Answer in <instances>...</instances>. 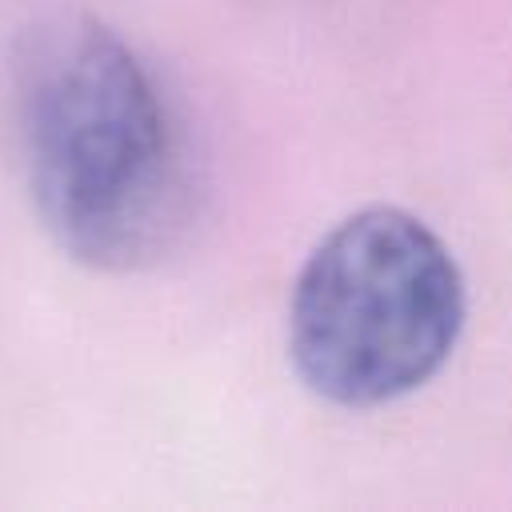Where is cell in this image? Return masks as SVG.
<instances>
[{
  "label": "cell",
  "instance_id": "obj_1",
  "mask_svg": "<svg viewBox=\"0 0 512 512\" xmlns=\"http://www.w3.org/2000/svg\"><path fill=\"white\" fill-rule=\"evenodd\" d=\"M4 140L32 216L92 272L172 256L200 204V160L180 104L108 20L52 8L20 24L0 68Z\"/></svg>",
  "mask_w": 512,
  "mask_h": 512
},
{
  "label": "cell",
  "instance_id": "obj_2",
  "mask_svg": "<svg viewBox=\"0 0 512 512\" xmlns=\"http://www.w3.org/2000/svg\"><path fill=\"white\" fill-rule=\"evenodd\" d=\"M464 312L452 248L420 216L368 204L304 256L288 300V360L320 400L380 408L448 364Z\"/></svg>",
  "mask_w": 512,
  "mask_h": 512
}]
</instances>
